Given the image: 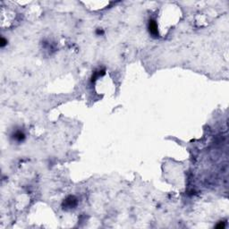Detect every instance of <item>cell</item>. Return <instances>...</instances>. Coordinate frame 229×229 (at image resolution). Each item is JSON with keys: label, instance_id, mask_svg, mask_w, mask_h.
Listing matches in <instances>:
<instances>
[{"label": "cell", "instance_id": "6da1fadb", "mask_svg": "<svg viewBox=\"0 0 229 229\" xmlns=\"http://www.w3.org/2000/svg\"><path fill=\"white\" fill-rule=\"evenodd\" d=\"M148 29L149 33L153 36V37H157L158 36V30H157V21L153 19H150L148 23Z\"/></svg>", "mask_w": 229, "mask_h": 229}, {"label": "cell", "instance_id": "7a4b0ae2", "mask_svg": "<svg viewBox=\"0 0 229 229\" xmlns=\"http://www.w3.org/2000/svg\"><path fill=\"white\" fill-rule=\"evenodd\" d=\"M77 204V200L74 196H69L64 200V206L67 208H73Z\"/></svg>", "mask_w": 229, "mask_h": 229}, {"label": "cell", "instance_id": "3957f363", "mask_svg": "<svg viewBox=\"0 0 229 229\" xmlns=\"http://www.w3.org/2000/svg\"><path fill=\"white\" fill-rule=\"evenodd\" d=\"M13 138L16 142H22L24 140V138H25V134L21 131H17L13 134Z\"/></svg>", "mask_w": 229, "mask_h": 229}, {"label": "cell", "instance_id": "277c9868", "mask_svg": "<svg viewBox=\"0 0 229 229\" xmlns=\"http://www.w3.org/2000/svg\"><path fill=\"white\" fill-rule=\"evenodd\" d=\"M0 43H1V44H0L1 48H4V47H5V46L6 45V43H7V41H6V40L5 38H3V37H2V38H1V41H0Z\"/></svg>", "mask_w": 229, "mask_h": 229}]
</instances>
